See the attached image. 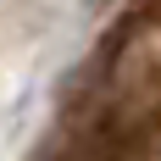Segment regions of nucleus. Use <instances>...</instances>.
I'll list each match as a JSON object with an SVG mask.
<instances>
[{
  "mask_svg": "<svg viewBox=\"0 0 161 161\" xmlns=\"http://www.w3.org/2000/svg\"><path fill=\"white\" fill-rule=\"evenodd\" d=\"M161 100V33L139 28L128 39V50L111 56V72H106V111L122 128H145L150 106Z\"/></svg>",
  "mask_w": 161,
  "mask_h": 161,
  "instance_id": "nucleus-1",
  "label": "nucleus"
}]
</instances>
